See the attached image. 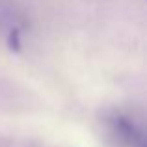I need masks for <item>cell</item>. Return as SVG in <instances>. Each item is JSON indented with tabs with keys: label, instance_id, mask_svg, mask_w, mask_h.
I'll return each mask as SVG.
<instances>
[]
</instances>
